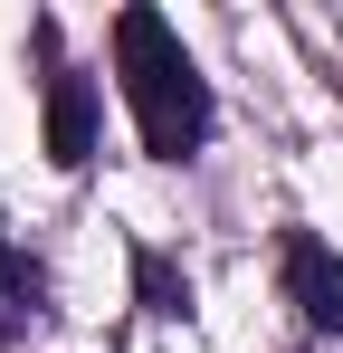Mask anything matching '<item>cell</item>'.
Here are the masks:
<instances>
[{
    "label": "cell",
    "instance_id": "6da1fadb",
    "mask_svg": "<svg viewBox=\"0 0 343 353\" xmlns=\"http://www.w3.org/2000/svg\"><path fill=\"white\" fill-rule=\"evenodd\" d=\"M114 67H124V96H134V124H143V153L153 163H191L210 143V86L181 58V39L163 29V10H124L114 19Z\"/></svg>",
    "mask_w": 343,
    "mask_h": 353
},
{
    "label": "cell",
    "instance_id": "7a4b0ae2",
    "mask_svg": "<svg viewBox=\"0 0 343 353\" xmlns=\"http://www.w3.org/2000/svg\"><path fill=\"white\" fill-rule=\"evenodd\" d=\"M286 296L315 334H343V258L315 230H286Z\"/></svg>",
    "mask_w": 343,
    "mask_h": 353
},
{
    "label": "cell",
    "instance_id": "3957f363",
    "mask_svg": "<svg viewBox=\"0 0 343 353\" xmlns=\"http://www.w3.org/2000/svg\"><path fill=\"white\" fill-rule=\"evenodd\" d=\"M86 153H96V86H86L76 67H57L48 77V163L76 172Z\"/></svg>",
    "mask_w": 343,
    "mask_h": 353
},
{
    "label": "cell",
    "instance_id": "277c9868",
    "mask_svg": "<svg viewBox=\"0 0 343 353\" xmlns=\"http://www.w3.org/2000/svg\"><path fill=\"white\" fill-rule=\"evenodd\" d=\"M39 296H48L39 258H29V248H10V230H0V334H29V325L48 315Z\"/></svg>",
    "mask_w": 343,
    "mask_h": 353
},
{
    "label": "cell",
    "instance_id": "5b68a950",
    "mask_svg": "<svg viewBox=\"0 0 343 353\" xmlns=\"http://www.w3.org/2000/svg\"><path fill=\"white\" fill-rule=\"evenodd\" d=\"M134 287H143V305H153V315H191V277L172 268L163 248H134Z\"/></svg>",
    "mask_w": 343,
    "mask_h": 353
}]
</instances>
